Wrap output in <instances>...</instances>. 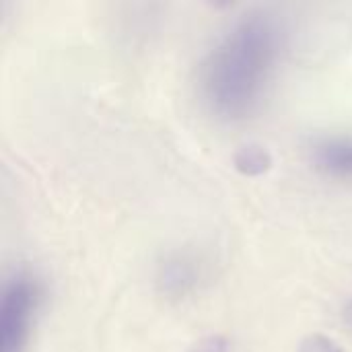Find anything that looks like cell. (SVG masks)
Returning <instances> with one entry per match:
<instances>
[{
	"label": "cell",
	"instance_id": "1",
	"mask_svg": "<svg viewBox=\"0 0 352 352\" xmlns=\"http://www.w3.org/2000/svg\"><path fill=\"white\" fill-rule=\"evenodd\" d=\"M278 54V31L264 12L245 14L217 43L200 68L208 109L225 120L248 116L260 101Z\"/></svg>",
	"mask_w": 352,
	"mask_h": 352
},
{
	"label": "cell",
	"instance_id": "2",
	"mask_svg": "<svg viewBox=\"0 0 352 352\" xmlns=\"http://www.w3.org/2000/svg\"><path fill=\"white\" fill-rule=\"evenodd\" d=\"M37 303H39V291L31 276L16 274L6 283L2 293V305H0L2 352H23L29 340Z\"/></svg>",
	"mask_w": 352,
	"mask_h": 352
},
{
	"label": "cell",
	"instance_id": "3",
	"mask_svg": "<svg viewBox=\"0 0 352 352\" xmlns=\"http://www.w3.org/2000/svg\"><path fill=\"white\" fill-rule=\"evenodd\" d=\"M316 165L330 175H351L352 173V140L332 138L324 140L314 151Z\"/></svg>",
	"mask_w": 352,
	"mask_h": 352
},
{
	"label": "cell",
	"instance_id": "4",
	"mask_svg": "<svg viewBox=\"0 0 352 352\" xmlns=\"http://www.w3.org/2000/svg\"><path fill=\"white\" fill-rule=\"evenodd\" d=\"M233 161H235L237 171L243 175H260V173L268 171L272 165L270 153L260 144H248V146L239 148L235 153Z\"/></svg>",
	"mask_w": 352,
	"mask_h": 352
},
{
	"label": "cell",
	"instance_id": "5",
	"mask_svg": "<svg viewBox=\"0 0 352 352\" xmlns=\"http://www.w3.org/2000/svg\"><path fill=\"white\" fill-rule=\"evenodd\" d=\"M299 352H342L340 351V346L332 340V338H328V336H324V334H311V336H307L303 342H301V349Z\"/></svg>",
	"mask_w": 352,
	"mask_h": 352
},
{
	"label": "cell",
	"instance_id": "6",
	"mask_svg": "<svg viewBox=\"0 0 352 352\" xmlns=\"http://www.w3.org/2000/svg\"><path fill=\"white\" fill-rule=\"evenodd\" d=\"M192 352H229V342L223 336H210L198 342Z\"/></svg>",
	"mask_w": 352,
	"mask_h": 352
},
{
	"label": "cell",
	"instance_id": "7",
	"mask_svg": "<svg viewBox=\"0 0 352 352\" xmlns=\"http://www.w3.org/2000/svg\"><path fill=\"white\" fill-rule=\"evenodd\" d=\"M346 322L352 326V301L349 303V307H346Z\"/></svg>",
	"mask_w": 352,
	"mask_h": 352
}]
</instances>
